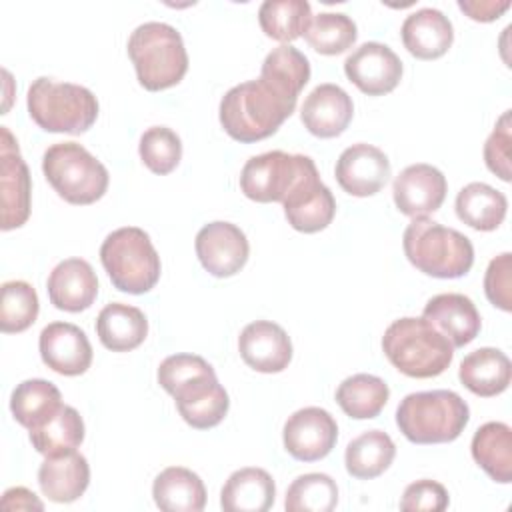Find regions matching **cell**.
Instances as JSON below:
<instances>
[{
    "label": "cell",
    "instance_id": "27",
    "mask_svg": "<svg viewBox=\"0 0 512 512\" xmlns=\"http://www.w3.org/2000/svg\"><path fill=\"white\" fill-rule=\"evenodd\" d=\"M96 334L104 348L112 352H130L138 348L148 334V320L136 306L112 302L96 318Z\"/></svg>",
    "mask_w": 512,
    "mask_h": 512
},
{
    "label": "cell",
    "instance_id": "19",
    "mask_svg": "<svg viewBox=\"0 0 512 512\" xmlns=\"http://www.w3.org/2000/svg\"><path fill=\"white\" fill-rule=\"evenodd\" d=\"M242 360L256 372L276 374L292 360V342L286 330L270 320H256L244 326L238 336Z\"/></svg>",
    "mask_w": 512,
    "mask_h": 512
},
{
    "label": "cell",
    "instance_id": "28",
    "mask_svg": "<svg viewBox=\"0 0 512 512\" xmlns=\"http://www.w3.org/2000/svg\"><path fill=\"white\" fill-rule=\"evenodd\" d=\"M152 496L164 512H200L206 504V488L200 476L182 466L162 470L152 484Z\"/></svg>",
    "mask_w": 512,
    "mask_h": 512
},
{
    "label": "cell",
    "instance_id": "45",
    "mask_svg": "<svg viewBox=\"0 0 512 512\" xmlns=\"http://www.w3.org/2000/svg\"><path fill=\"white\" fill-rule=\"evenodd\" d=\"M2 508L4 510H42L44 504L36 498L34 492H30L28 488H22V486H16V488H10L4 492L2 496Z\"/></svg>",
    "mask_w": 512,
    "mask_h": 512
},
{
    "label": "cell",
    "instance_id": "10",
    "mask_svg": "<svg viewBox=\"0 0 512 512\" xmlns=\"http://www.w3.org/2000/svg\"><path fill=\"white\" fill-rule=\"evenodd\" d=\"M304 158L282 150L252 156L240 172V190L254 202H282L298 180Z\"/></svg>",
    "mask_w": 512,
    "mask_h": 512
},
{
    "label": "cell",
    "instance_id": "4",
    "mask_svg": "<svg viewBox=\"0 0 512 512\" xmlns=\"http://www.w3.org/2000/svg\"><path fill=\"white\" fill-rule=\"evenodd\" d=\"M468 420V404L452 390L412 392L396 408V424L414 444L452 442L464 432Z\"/></svg>",
    "mask_w": 512,
    "mask_h": 512
},
{
    "label": "cell",
    "instance_id": "30",
    "mask_svg": "<svg viewBox=\"0 0 512 512\" xmlns=\"http://www.w3.org/2000/svg\"><path fill=\"white\" fill-rule=\"evenodd\" d=\"M456 216L474 230H496L508 210L506 196L484 182L466 184L456 196Z\"/></svg>",
    "mask_w": 512,
    "mask_h": 512
},
{
    "label": "cell",
    "instance_id": "20",
    "mask_svg": "<svg viewBox=\"0 0 512 512\" xmlns=\"http://www.w3.org/2000/svg\"><path fill=\"white\" fill-rule=\"evenodd\" d=\"M354 114L352 98L336 84H318L304 100L300 118L304 128L318 138L340 136Z\"/></svg>",
    "mask_w": 512,
    "mask_h": 512
},
{
    "label": "cell",
    "instance_id": "36",
    "mask_svg": "<svg viewBox=\"0 0 512 512\" xmlns=\"http://www.w3.org/2000/svg\"><path fill=\"white\" fill-rule=\"evenodd\" d=\"M260 78L298 100L302 88L310 80V62L298 48L282 44L264 58Z\"/></svg>",
    "mask_w": 512,
    "mask_h": 512
},
{
    "label": "cell",
    "instance_id": "35",
    "mask_svg": "<svg viewBox=\"0 0 512 512\" xmlns=\"http://www.w3.org/2000/svg\"><path fill=\"white\" fill-rule=\"evenodd\" d=\"M310 20L312 8L306 0H266L258 10L260 28L278 42H292L304 36Z\"/></svg>",
    "mask_w": 512,
    "mask_h": 512
},
{
    "label": "cell",
    "instance_id": "9",
    "mask_svg": "<svg viewBox=\"0 0 512 512\" xmlns=\"http://www.w3.org/2000/svg\"><path fill=\"white\" fill-rule=\"evenodd\" d=\"M282 208L288 224L304 234L320 232L332 222L336 200L330 188L320 180L318 168L310 156L304 158L300 176L282 200Z\"/></svg>",
    "mask_w": 512,
    "mask_h": 512
},
{
    "label": "cell",
    "instance_id": "1",
    "mask_svg": "<svg viewBox=\"0 0 512 512\" xmlns=\"http://www.w3.org/2000/svg\"><path fill=\"white\" fill-rule=\"evenodd\" d=\"M294 108L296 98L268 80H248L222 96L220 124L230 138L250 144L272 136Z\"/></svg>",
    "mask_w": 512,
    "mask_h": 512
},
{
    "label": "cell",
    "instance_id": "33",
    "mask_svg": "<svg viewBox=\"0 0 512 512\" xmlns=\"http://www.w3.org/2000/svg\"><path fill=\"white\" fill-rule=\"evenodd\" d=\"M390 396L388 384L374 374H354L336 388V402L342 412L356 420L376 418Z\"/></svg>",
    "mask_w": 512,
    "mask_h": 512
},
{
    "label": "cell",
    "instance_id": "40",
    "mask_svg": "<svg viewBox=\"0 0 512 512\" xmlns=\"http://www.w3.org/2000/svg\"><path fill=\"white\" fill-rule=\"evenodd\" d=\"M138 152L142 162L154 174H170L182 158L180 136L166 126H152L140 136Z\"/></svg>",
    "mask_w": 512,
    "mask_h": 512
},
{
    "label": "cell",
    "instance_id": "22",
    "mask_svg": "<svg viewBox=\"0 0 512 512\" xmlns=\"http://www.w3.org/2000/svg\"><path fill=\"white\" fill-rule=\"evenodd\" d=\"M422 318L438 328L452 342L454 348L470 344L478 336L482 326L474 302L468 296L456 292L432 296L424 306Z\"/></svg>",
    "mask_w": 512,
    "mask_h": 512
},
{
    "label": "cell",
    "instance_id": "37",
    "mask_svg": "<svg viewBox=\"0 0 512 512\" xmlns=\"http://www.w3.org/2000/svg\"><path fill=\"white\" fill-rule=\"evenodd\" d=\"M338 504L336 482L322 472L298 476L286 490L284 508L288 512H330Z\"/></svg>",
    "mask_w": 512,
    "mask_h": 512
},
{
    "label": "cell",
    "instance_id": "24",
    "mask_svg": "<svg viewBox=\"0 0 512 512\" xmlns=\"http://www.w3.org/2000/svg\"><path fill=\"white\" fill-rule=\"evenodd\" d=\"M400 36L404 48L420 58V60H434L448 52L454 40V28L448 16H444L436 8H420L406 16Z\"/></svg>",
    "mask_w": 512,
    "mask_h": 512
},
{
    "label": "cell",
    "instance_id": "39",
    "mask_svg": "<svg viewBox=\"0 0 512 512\" xmlns=\"http://www.w3.org/2000/svg\"><path fill=\"white\" fill-rule=\"evenodd\" d=\"M38 294L24 280H8L2 284L0 300V330L16 334L30 328L38 318Z\"/></svg>",
    "mask_w": 512,
    "mask_h": 512
},
{
    "label": "cell",
    "instance_id": "7",
    "mask_svg": "<svg viewBox=\"0 0 512 512\" xmlns=\"http://www.w3.org/2000/svg\"><path fill=\"white\" fill-rule=\"evenodd\" d=\"M100 260L120 292L144 294L160 278V256L150 236L136 226L110 232L100 246Z\"/></svg>",
    "mask_w": 512,
    "mask_h": 512
},
{
    "label": "cell",
    "instance_id": "11",
    "mask_svg": "<svg viewBox=\"0 0 512 512\" xmlns=\"http://www.w3.org/2000/svg\"><path fill=\"white\" fill-rule=\"evenodd\" d=\"M168 394L174 398L184 422L198 430H208L220 424L230 406L228 394L220 386L214 368L178 382L168 390Z\"/></svg>",
    "mask_w": 512,
    "mask_h": 512
},
{
    "label": "cell",
    "instance_id": "13",
    "mask_svg": "<svg viewBox=\"0 0 512 512\" xmlns=\"http://www.w3.org/2000/svg\"><path fill=\"white\" fill-rule=\"evenodd\" d=\"M196 256L206 272L228 278L240 272L248 260L250 244L246 234L232 222H210L196 234Z\"/></svg>",
    "mask_w": 512,
    "mask_h": 512
},
{
    "label": "cell",
    "instance_id": "25",
    "mask_svg": "<svg viewBox=\"0 0 512 512\" xmlns=\"http://www.w3.org/2000/svg\"><path fill=\"white\" fill-rule=\"evenodd\" d=\"M458 378L472 394L490 398L508 388L512 364L510 358L498 348H478L464 356L458 368Z\"/></svg>",
    "mask_w": 512,
    "mask_h": 512
},
{
    "label": "cell",
    "instance_id": "21",
    "mask_svg": "<svg viewBox=\"0 0 512 512\" xmlns=\"http://www.w3.org/2000/svg\"><path fill=\"white\" fill-rule=\"evenodd\" d=\"M50 302L64 312H82L98 296L94 268L82 258H66L54 266L46 282Z\"/></svg>",
    "mask_w": 512,
    "mask_h": 512
},
{
    "label": "cell",
    "instance_id": "15",
    "mask_svg": "<svg viewBox=\"0 0 512 512\" xmlns=\"http://www.w3.org/2000/svg\"><path fill=\"white\" fill-rule=\"evenodd\" d=\"M388 156L366 142L348 146L336 160V180L340 188L352 196L364 198L380 192L390 178Z\"/></svg>",
    "mask_w": 512,
    "mask_h": 512
},
{
    "label": "cell",
    "instance_id": "8",
    "mask_svg": "<svg viewBox=\"0 0 512 512\" xmlns=\"http://www.w3.org/2000/svg\"><path fill=\"white\" fill-rule=\"evenodd\" d=\"M42 172L58 196L76 206L94 204L108 188L106 166L76 142L52 144L42 156Z\"/></svg>",
    "mask_w": 512,
    "mask_h": 512
},
{
    "label": "cell",
    "instance_id": "23",
    "mask_svg": "<svg viewBox=\"0 0 512 512\" xmlns=\"http://www.w3.org/2000/svg\"><path fill=\"white\" fill-rule=\"evenodd\" d=\"M90 482L88 460L72 450L56 456H46L38 468V484L48 500L68 504L78 500Z\"/></svg>",
    "mask_w": 512,
    "mask_h": 512
},
{
    "label": "cell",
    "instance_id": "18",
    "mask_svg": "<svg viewBox=\"0 0 512 512\" xmlns=\"http://www.w3.org/2000/svg\"><path fill=\"white\" fill-rule=\"evenodd\" d=\"M38 348L42 362L62 376H80L92 364V346L86 332L70 322L44 326Z\"/></svg>",
    "mask_w": 512,
    "mask_h": 512
},
{
    "label": "cell",
    "instance_id": "42",
    "mask_svg": "<svg viewBox=\"0 0 512 512\" xmlns=\"http://www.w3.org/2000/svg\"><path fill=\"white\" fill-rule=\"evenodd\" d=\"M486 298L500 310H512V254L502 252L492 258L484 274Z\"/></svg>",
    "mask_w": 512,
    "mask_h": 512
},
{
    "label": "cell",
    "instance_id": "14",
    "mask_svg": "<svg viewBox=\"0 0 512 512\" xmlns=\"http://www.w3.org/2000/svg\"><path fill=\"white\" fill-rule=\"evenodd\" d=\"M344 72L360 92L368 96H384L398 86L402 78V62L390 46L364 42L344 60Z\"/></svg>",
    "mask_w": 512,
    "mask_h": 512
},
{
    "label": "cell",
    "instance_id": "5",
    "mask_svg": "<svg viewBox=\"0 0 512 512\" xmlns=\"http://www.w3.org/2000/svg\"><path fill=\"white\" fill-rule=\"evenodd\" d=\"M128 56L138 82L150 92L176 86L188 70L182 36L166 22L140 24L128 38Z\"/></svg>",
    "mask_w": 512,
    "mask_h": 512
},
{
    "label": "cell",
    "instance_id": "41",
    "mask_svg": "<svg viewBox=\"0 0 512 512\" xmlns=\"http://www.w3.org/2000/svg\"><path fill=\"white\" fill-rule=\"evenodd\" d=\"M510 110H506L492 134L488 136L486 144H484V162L488 166V170L492 174H496L500 180L510 182V142H512V134H510Z\"/></svg>",
    "mask_w": 512,
    "mask_h": 512
},
{
    "label": "cell",
    "instance_id": "6",
    "mask_svg": "<svg viewBox=\"0 0 512 512\" xmlns=\"http://www.w3.org/2000/svg\"><path fill=\"white\" fill-rule=\"evenodd\" d=\"M26 104L30 118L46 132L82 134L98 118V100L88 88L46 76L30 84Z\"/></svg>",
    "mask_w": 512,
    "mask_h": 512
},
{
    "label": "cell",
    "instance_id": "29",
    "mask_svg": "<svg viewBox=\"0 0 512 512\" xmlns=\"http://www.w3.org/2000/svg\"><path fill=\"white\" fill-rule=\"evenodd\" d=\"M472 458L500 484L512 482V430L504 422H486L474 432Z\"/></svg>",
    "mask_w": 512,
    "mask_h": 512
},
{
    "label": "cell",
    "instance_id": "2",
    "mask_svg": "<svg viewBox=\"0 0 512 512\" xmlns=\"http://www.w3.org/2000/svg\"><path fill=\"white\" fill-rule=\"evenodd\" d=\"M382 350L390 364L410 378L440 376L454 358L452 342L426 318H398L384 336Z\"/></svg>",
    "mask_w": 512,
    "mask_h": 512
},
{
    "label": "cell",
    "instance_id": "26",
    "mask_svg": "<svg viewBox=\"0 0 512 512\" xmlns=\"http://www.w3.org/2000/svg\"><path fill=\"white\" fill-rule=\"evenodd\" d=\"M276 498V484L262 468H240L222 486L220 506L226 512H266Z\"/></svg>",
    "mask_w": 512,
    "mask_h": 512
},
{
    "label": "cell",
    "instance_id": "12",
    "mask_svg": "<svg viewBox=\"0 0 512 512\" xmlns=\"http://www.w3.org/2000/svg\"><path fill=\"white\" fill-rule=\"evenodd\" d=\"M282 438L284 448L292 458L300 462H316L332 452L338 440V424L328 410L308 406L288 416Z\"/></svg>",
    "mask_w": 512,
    "mask_h": 512
},
{
    "label": "cell",
    "instance_id": "38",
    "mask_svg": "<svg viewBox=\"0 0 512 512\" xmlns=\"http://www.w3.org/2000/svg\"><path fill=\"white\" fill-rule=\"evenodd\" d=\"M358 30L350 16L342 12H320L312 16L304 38L320 54L334 56L346 52L356 42Z\"/></svg>",
    "mask_w": 512,
    "mask_h": 512
},
{
    "label": "cell",
    "instance_id": "31",
    "mask_svg": "<svg viewBox=\"0 0 512 512\" xmlns=\"http://www.w3.org/2000/svg\"><path fill=\"white\" fill-rule=\"evenodd\" d=\"M84 440V422L76 408L62 404L54 414L30 428V442L42 456L76 450Z\"/></svg>",
    "mask_w": 512,
    "mask_h": 512
},
{
    "label": "cell",
    "instance_id": "16",
    "mask_svg": "<svg viewBox=\"0 0 512 512\" xmlns=\"http://www.w3.org/2000/svg\"><path fill=\"white\" fill-rule=\"evenodd\" d=\"M446 178L432 164L406 166L392 184L396 208L410 218H420L436 212L446 198Z\"/></svg>",
    "mask_w": 512,
    "mask_h": 512
},
{
    "label": "cell",
    "instance_id": "32",
    "mask_svg": "<svg viewBox=\"0 0 512 512\" xmlns=\"http://www.w3.org/2000/svg\"><path fill=\"white\" fill-rule=\"evenodd\" d=\"M394 456L396 446L386 432L366 430L346 446L344 464L350 476L358 480H370L388 470Z\"/></svg>",
    "mask_w": 512,
    "mask_h": 512
},
{
    "label": "cell",
    "instance_id": "17",
    "mask_svg": "<svg viewBox=\"0 0 512 512\" xmlns=\"http://www.w3.org/2000/svg\"><path fill=\"white\" fill-rule=\"evenodd\" d=\"M2 132V230L22 226L30 216V172L20 154L18 142L6 126Z\"/></svg>",
    "mask_w": 512,
    "mask_h": 512
},
{
    "label": "cell",
    "instance_id": "3",
    "mask_svg": "<svg viewBox=\"0 0 512 512\" xmlns=\"http://www.w3.org/2000/svg\"><path fill=\"white\" fill-rule=\"evenodd\" d=\"M402 246L410 264L434 278H460L474 264L470 238L426 216L412 218Z\"/></svg>",
    "mask_w": 512,
    "mask_h": 512
},
{
    "label": "cell",
    "instance_id": "43",
    "mask_svg": "<svg viewBox=\"0 0 512 512\" xmlns=\"http://www.w3.org/2000/svg\"><path fill=\"white\" fill-rule=\"evenodd\" d=\"M448 508V492L446 488L436 480H416L406 486L402 498H400V510L404 512H442Z\"/></svg>",
    "mask_w": 512,
    "mask_h": 512
},
{
    "label": "cell",
    "instance_id": "44",
    "mask_svg": "<svg viewBox=\"0 0 512 512\" xmlns=\"http://www.w3.org/2000/svg\"><path fill=\"white\" fill-rule=\"evenodd\" d=\"M458 6H460L462 12H466L476 22H492V20L500 18L510 8V2L508 0H504V2H494V0L468 2V0H460Z\"/></svg>",
    "mask_w": 512,
    "mask_h": 512
},
{
    "label": "cell",
    "instance_id": "34",
    "mask_svg": "<svg viewBox=\"0 0 512 512\" xmlns=\"http://www.w3.org/2000/svg\"><path fill=\"white\" fill-rule=\"evenodd\" d=\"M62 406L60 390L42 378H30L20 382L10 396V410L18 424L34 428Z\"/></svg>",
    "mask_w": 512,
    "mask_h": 512
}]
</instances>
